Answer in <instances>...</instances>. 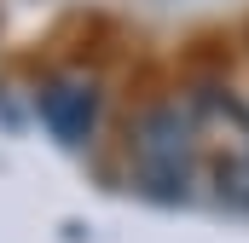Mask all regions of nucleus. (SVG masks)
I'll use <instances>...</instances> for the list:
<instances>
[{"label":"nucleus","mask_w":249,"mask_h":243,"mask_svg":"<svg viewBox=\"0 0 249 243\" xmlns=\"http://www.w3.org/2000/svg\"><path fill=\"white\" fill-rule=\"evenodd\" d=\"M133 185L157 203H180L191 191V168H197V127L180 104H151L145 116L133 122Z\"/></svg>","instance_id":"1"},{"label":"nucleus","mask_w":249,"mask_h":243,"mask_svg":"<svg viewBox=\"0 0 249 243\" xmlns=\"http://www.w3.org/2000/svg\"><path fill=\"white\" fill-rule=\"evenodd\" d=\"M35 110L47 122V133L58 145H87L99 127V81L93 75H53L35 99Z\"/></svg>","instance_id":"2"},{"label":"nucleus","mask_w":249,"mask_h":243,"mask_svg":"<svg viewBox=\"0 0 249 243\" xmlns=\"http://www.w3.org/2000/svg\"><path fill=\"white\" fill-rule=\"evenodd\" d=\"M220 197L238 203V208H249V139L220 162Z\"/></svg>","instance_id":"3"}]
</instances>
